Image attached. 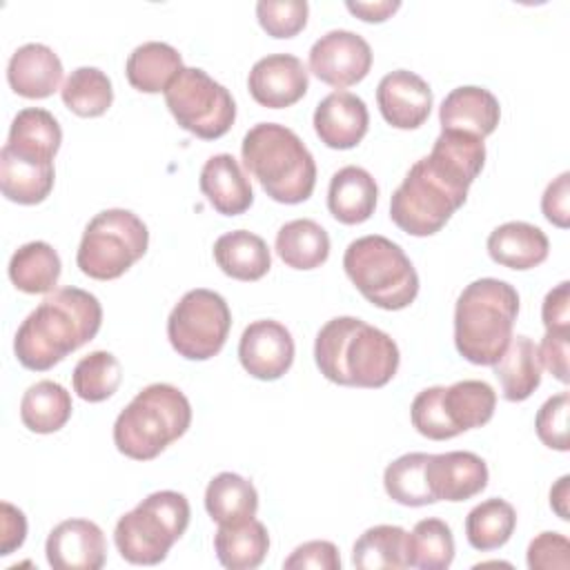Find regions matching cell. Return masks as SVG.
Segmentation results:
<instances>
[{
    "mask_svg": "<svg viewBox=\"0 0 570 570\" xmlns=\"http://www.w3.org/2000/svg\"><path fill=\"white\" fill-rule=\"evenodd\" d=\"M102 325L100 301L80 287L49 292L20 323L13 352L22 367L47 372L67 354L89 343Z\"/></svg>",
    "mask_w": 570,
    "mask_h": 570,
    "instance_id": "6da1fadb",
    "label": "cell"
},
{
    "mask_svg": "<svg viewBox=\"0 0 570 570\" xmlns=\"http://www.w3.org/2000/svg\"><path fill=\"white\" fill-rule=\"evenodd\" d=\"M314 361L321 374L336 385L374 390L394 379L401 354L383 330L354 316H336L318 330Z\"/></svg>",
    "mask_w": 570,
    "mask_h": 570,
    "instance_id": "7a4b0ae2",
    "label": "cell"
},
{
    "mask_svg": "<svg viewBox=\"0 0 570 570\" xmlns=\"http://www.w3.org/2000/svg\"><path fill=\"white\" fill-rule=\"evenodd\" d=\"M245 169L261 183L263 191L283 205H296L312 196L316 163L305 142L285 125L258 122L240 142Z\"/></svg>",
    "mask_w": 570,
    "mask_h": 570,
    "instance_id": "3957f363",
    "label": "cell"
},
{
    "mask_svg": "<svg viewBox=\"0 0 570 570\" xmlns=\"http://www.w3.org/2000/svg\"><path fill=\"white\" fill-rule=\"evenodd\" d=\"M519 314L517 289L499 278L463 287L454 305L456 352L474 365H494L505 352Z\"/></svg>",
    "mask_w": 570,
    "mask_h": 570,
    "instance_id": "277c9868",
    "label": "cell"
},
{
    "mask_svg": "<svg viewBox=\"0 0 570 570\" xmlns=\"http://www.w3.org/2000/svg\"><path fill=\"white\" fill-rule=\"evenodd\" d=\"M191 423L187 396L169 383L142 387L114 423V443L134 461H151L178 441Z\"/></svg>",
    "mask_w": 570,
    "mask_h": 570,
    "instance_id": "5b68a950",
    "label": "cell"
},
{
    "mask_svg": "<svg viewBox=\"0 0 570 570\" xmlns=\"http://www.w3.org/2000/svg\"><path fill=\"white\" fill-rule=\"evenodd\" d=\"M352 285L381 309H405L419 294V274L394 240L370 234L352 240L343 254Z\"/></svg>",
    "mask_w": 570,
    "mask_h": 570,
    "instance_id": "8992f818",
    "label": "cell"
},
{
    "mask_svg": "<svg viewBox=\"0 0 570 570\" xmlns=\"http://www.w3.org/2000/svg\"><path fill=\"white\" fill-rule=\"evenodd\" d=\"M189 501L174 490L145 497L134 510L122 514L114 528L120 557L136 566H156L167 559L171 546L189 525Z\"/></svg>",
    "mask_w": 570,
    "mask_h": 570,
    "instance_id": "52a82bcc",
    "label": "cell"
},
{
    "mask_svg": "<svg viewBox=\"0 0 570 570\" xmlns=\"http://www.w3.org/2000/svg\"><path fill=\"white\" fill-rule=\"evenodd\" d=\"M468 187L448 176L428 156L416 160L390 198L392 223L410 236H432L463 207Z\"/></svg>",
    "mask_w": 570,
    "mask_h": 570,
    "instance_id": "ba28073f",
    "label": "cell"
},
{
    "mask_svg": "<svg viewBox=\"0 0 570 570\" xmlns=\"http://www.w3.org/2000/svg\"><path fill=\"white\" fill-rule=\"evenodd\" d=\"M147 245V225L134 212L111 207L87 223L76 265L89 278L114 281L145 256Z\"/></svg>",
    "mask_w": 570,
    "mask_h": 570,
    "instance_id": "9c48e42d",
    "label": "cell"
},
{
    "mask_svg": "<svg viewBox=\"0 0 570 570\" xmlns=\"http://www.w3.org/2000/svg\"><path fill=\"white\" fill-rule=\"evenodd\" d=\"M165 102L178 127L203 140L225 136L236 120L232 94L198 67H183L165 89Z\"/></svg>",
    "mask_w": 570,
    "mask_h": 570,
    "instance_id": "30bf717a",
    "label": "cell"
},
{
    "mask_svg": "<svg viewBox=\"0 0 570 570\" xmlns=\"http://www.w3.org/2000/svg\"><path fill=\"white\" fill-rule=\"evenodd\" d=\"M229 327L227 301L214 289L196 287L174 305L167 318V338L183 358L207 361L223 350Z\"/></svg>",
    "mask_w": 570,
    "mask_h": 570,
    "instance_id": "8fae6325",
    "label": "cell"
},
{
    "mask_svg": "<svg viewBox=\"0 0 570 570\" xmlns=\"http://www.w3.org/2000/svg\"><path fill=\"white\" fill-rule=\"evenodd\" d=\"M307 62L321 82L343 89L361 82L370 73L372 49L363 36L347 29H332L312 45Z\"/></svg>",
    "mask_w": 570,
    "mask_h": 570,
    "instance_id": "7c38bea8",
    "label": "cell"
},
{
    "mask_svg": "<svg viewBox=\"0 0 570 570\" xmlns=\"http://www.w3.org/2000/svg\"><path fill=\"white\" fill-rule=\"evenodd\" d=\"M238 361L249 376L258 381H276L294 363V338L278 321H254L240 334Z\"/></svg>",
    "mask_w": 570,
    "mask_h": 570,
    "instance_id": "4fadbf2b",
    "label": "cell"
},
{
    "mask_svg": "<svg viewBox=\"0 0 570 570\" xmlns=\"http://www.w3.org/2000/svg\"><path fill=\"white\" fill-rule=\"evenodd\" d=\"M307 69L292 53H269L256 60L247 76L252 98L267 109L292 107L307 94Z\"/></svg>",
    "mask_w": 570,
    "mask_h": 570,
    "instance_id": "5bb4252c",
    "label": "cell"
},
{
    "mask_svg": "<svg viewBox=\"0 0 570 570\" xmlns=\"http://www.w3.org/2000/svg\"><path fill=\"white\" fill-rule=\"evenodd\" d=\"M45 554L53 570H100L107 561L105 534L89 519H67L49 532Z\"/></svg>",
    "mask_w": 570,
    "mask_h": 570,
    "instance_id": "9a60e30c",
    "label": "cell"
},
{
    "mask_svg": "<svg viewBox=\"0 0 570 570\" xmlns=\"http://www.w3.org/2000/svg\"><path fill=\"white\" fill-rule=\"evenodd\" d=\"M376 105L387 125L396 129L421 127L432 111L430 85L410 69H396L381 78Z\"/></svg>",
    "mask_w": 570,
    "mask_h": 570,
    "instance_id": "2e32d148",
    "label": "cell"
},
{
    "mask_svg": "<svg viewBox=\"0 0 570 570\" xmlns=\"http://www.w3.org/2000/svg\"><path fill=\"white\" fill-rule=\"evenodd\" d=\"M430 492L436 501H468L488 485L485 461L465 450L430 454L425 465Z\"/></svg>",
    "mask_w": 570,
    "mask_h": 570,
    "instance_id": "e0dca14e",
    "label": "cell"
},
{
    "mask_svg": "<svg viewBox=\"0 0 570 570\" xmlns=\"http://www.w3.org/2000/svg\"><path fill=\"white\" fill-rule=\"evenodd\" d=\"M367 127V105L352 91H332L314 109V131L330 149L356 147Z\"/></svg>",
    "mask_w": 570,
    "mask_h": 570,
    "instance_id": "ac0fdd59",
    "label": "cell"
},
{
    "mask_svg": "<svg viewBox=\"0 0 570 570\" xmlns=\"http://www.w3.org/2000/svg\"><path fill=\"white\" fill-rule=\"evenodd\" d=\"M499 120L501 107L497 96L476 85L452 89L439 107L441 131H461L483 140L497 129Z\"/></svg>",
    "mask_w": 570,
    "mask_h": 570,
    "instance_id": "d6986e66",
    "label": "cell"
},
{
    "mask_svg": "<svg viewBox=\"0 0 570 570\" xmlns=\"http://www.w3.org/2000/svg\"><path fill=\"white\" fill-rule=\"evenodd\" d=\"M7 80L22 98H49L60 87L62 62L51 47L42 42H27L11 53Z\"/></svg>",
    "mask_w": 570,
    "mask_h": 570,
    "instance_id": "ffe728a7",
    "label": "cell"
},
{
    "mask_svg": "<svg viewBox=\"0 0 570 570\" xmlns=\"http://www.w3.org/2000/svg\"><path fill=\"white\" fill-rule=\"evenodd\" d=\"M60 142L62 129L53 114L40 107H27L13 116L2 149L29 163L53 165Z\"/></svg>",
    "mask_w": 570,
    "mask_h": 570,
    "instance_id": "44dd1931",
    "label": "cell"
},
{
    "mask_svg": "<svg viewBox=\"0 0 570 570\" xmlns=\"http://www.w3.org/2000/svg\"><path fill=\"white\" fill-rule=\"evenodd\" d=\"M207 203L223 216L245 214L254 203V189L232 154L207 158L198 178Z\"/></svg>",
    "mask_w": 570,
    "mask_h": 570,
    "instance_id": "7402d4cb",
    "label": "cell"
},
{
    "mask_svg": "<svg viewBox=\"0 0 570 570\" xmlns=\"http://www.w3.org/2000/svg\"><path fill=\"white\" fill-rule=\"evenodd\" d=\"M485 245L494 263L521 272L541 265L550 252V240L543 229L525 220H510L494 227Z\"/></svg>",
    "mask_w": 570,
    "mask_h": 570,
    "instance_id": "603a6c76",
    "label": "cell"
},
{
    "mask_svg": "<svg viewBox=\"0 0 570 570\" xmlns=\"http://www.w3.org/2000/svg\"><path fill=\"white\" fill-rule=\"evenodd\" d=\"M379 200V187L374 176L356 165L341 167L327 189V209L343 225L365 223Z\"/></svg>",
    "mask_w": 570,
    "mask_h": 570,
    "instance_id": "cb8c5ba5",
    "label": "cell"
},
{
    "mask_svg": "<svg viewBox=\"0 0 570 570\" xmlns=\"http://www.w3.org/2000/svg\"><path fill=\"white\" fill-rule=\"evenodd\" d=\"M492 367L505 401H525L541 385L543 365L539 358V347L530 336H512L505 352Z\"/></svg>",
    "mask_w": 570,
    "mask_h": 570,
    "instance_id": "d4e9b609",
    "label": "cell"
},
{
    "mask_svg": "<svg viewBox=\"0 0 570 570\" xmlns=\"http://www.w3.org/2000/svg\"><path fill=\"white\" fill-rule=\"evenodd\" d=\"M214 261L223 274L236 281H261L272 267L267 243L247 229H234L216 238Z\"/></svg>",
    "mask_w": 570,
    "mask_h": 570,
    "instance_id": "484cf974",
    "label": "cell"
},
{
    "mask_svg": "<svg viewBox=\"0 0 570 570\" xmlns=\"http://www.w3.org/2000/svg\"><path fill=\"white\" fill-rule=\"evenodd\" d=\"M205 510L218 525H236L256 517L258 492L249 479L220 472L207 483Z\"/></svg>",
    "mask_w": 570,
    "mask_h": 570,
    "instance_id": "4316f807",
    "label": "cell"
},
{
    "mask_svg": "<svg viewBox=\"0 0 570 570\" xmlns=\"http://www.w3.org/2000/svg\"><path fill=\"white\" fill-rule=\"evenodd\" d=\"M180 71H183L180 53L171 45L158 42V40L138 45L129 53L125 65L129 85L142 94L165 91Z\"/></svg>",
    "mask_w": 570,
    "mask_h": 570,
    "instance_id": "83f0119b",
    "label": "cell"
},
{
    "mask_svg": "<svg viewBox=\"0 0 570 570\" xmlns=\"http://www.w3.org/2000/svg\"><path fill=\"white\" fill-rule=\"evenodd\" d=\"M441 403L445 419L450 421L454 432L461 434L481 428L492 419L497 407V392L485 381L465 379L452 383L450 387H443Z\"/></svg>",
    "mask_w": 570,
    "mask_h": 570,
    "instance_id": "f1b7e54d",
    "label": "cell"
},
{
    "mask_svg": "<svg viewBox=\"0 0 570 570\" xmlns=\"http://www.w3.org/2000/svg\"><path fill=\"white\" fill-rule=\"evenodd\" d=\"M269 550L267 528L256 521H243L236 525H218L214 534V552L220 566L229 570L258 568Z\"/></svg>",
    "mask_w": 570,
    "mask_h": 570,
    "instance_id": "f546056e",
    "label": "cell"
},
{
    "mask_svg": "<svg viewBox=\"0 0 570 570\" xmlns=\"http://www.w3.org/2000/svg\"><path fill=\"white\" fill-rule=\"evenodd\" d=\"M276 254L292 269H316L330 256V236L312 218H296L276 232Z\"/></svg>",
    "mask_w": 570,
    "mask_h": 570,
    "instance_id": "4dcf8cb0",
    "label": "cell"
},
{
    "mask_svg": "<svg viewBox=\"0 0 570 570\" xmlns=\"http://www.w3.org/2000/svg\"><path fill=\"white\" fill-rule=\"evenodd\" d=\"M62 272L58 252L45 240H31L18 247L9 261V278L24 294L53 292Z\"/></svg>",
    "mask_w": 570,
    "mask_h": 570,
    "instance_id": "1f68e13d",
    "label": "cell"
},
{
    "mask_svg": "<svg viewBox=\"0 0 570 570\" xmlns=\"http://www.w3.org/2000/svg\"><path fill=\"white\" fill-rule=\"evenodd\" d=\"M71 396L56 381H38L27 387L20 401V421L36 434H53L71 419Z\"/></svg>",
    "mask_w": 570,
    "mask_h": 570,
    "instance_id": "d6a6232c",
    "label": "cell"
},
{
    "mask_svg": "<svg viewBox=\"0 0 570 570\" xmlns=\"http://www.w3.org/2000/svg\"><path fill=\"white\" fill-rule=\"evenodd\" d=\"M53 180V165L29 163L7 149L0 151V189L7 200L18 205H38L51 194Z\"/></svg>",
    "mask_w": 570,
    "mask_h": 570,
    "instance_id": "836d02e7",
    "label": "cell"
},
{
    "mask_svg": "<svg viewBox=\"0 0 570 570\" xmlns=\"http://www.w3.org/2000/svg\"><path fill=\"white\" fill-rule=\"evenodd\" d=\"M443 171L470 187L485 165V142L461 131H441L428 154Z\"/></svg>",
    "mask_w": 570,
    "mask_h": 570,
    "instance_id": "e575fe53",
    "label": "cell"
},
{
    "mask_svg": "<svg viewBox=\"0 0 570 570\" xmlns=\"http://www.w3.org/2000/svg\"><path fill=\"white\" fill-rule=\"evenodd\" d=\"M517 528V512L505 499H485L465 517L468 543L479 552L505 546Z\"/></svg>",
    "mask_w": 570,
    "mask_h": 570,
    "instance_id": "d590c367",
    "label": "cell"
},
{
    "mask_svg": "<svg viewBox=\"0 0 570 570\" xmlns=\"http://www.w3.org/2000/svg\"><path fill=\"white\" fill-rule=\"evenodd\" d=\"M405 539L407 532L401 525H372L354 541L352 566L358 570L407 568Z\"/></svg>",
    "mask_w": 570,
    "mask_h": 570,
    "instance_id": "8d00e7d4",
    "label": "cell"
},
{
    "mask_svg": "<svg viewBox=\"0 0 570 570\" xmlns=\"http://www.w3.org/2000/svg\"><path fill=\"white\" fill-rule=\"evenodd\" d=\"M407 568L445 570L454 559V537L445 521L421 519L405 539Z\"/></svg>",
    "mask_w": 570,
    "mask_h": 570,
    "instance_id": "74e56055",
    "label": "cell"
},
{
    "mask_svg": "<svg viewBox=\"0 0 570 570\" xmlns=\"http://www.w3.org/2000/svg\"><path fill=\"white\" fill-rule=\"evenodd\" d=\"M430 454L425 452H407L394 459L383 472V488L387 497L407 508H421L436 503L434 494L430 492L425 465Z\"/></svg>",
    "mask_w": 570,
    "mask_h": 570,
    "instance_id": "f35d334b",
    "label": "cell"
},
{
    "mask_svg": "<svg viewBox=\"0 0 570 570\" xmlns=\"http://www.w3.org/2000/svg\"><path fill=\"white\" fill-rule=\"evenodd\" d=\"M62 102L80 118H98L114 102L111 80L98 67L73 69L60 89Z\"/></svg>",
    "mask_w": 570,
    "mask_h": 570,
    "instance_id": "ab89813d",
    "label": "cell"
},
{
    "mask_svg": "<svg viewBox=\"0 0 570 570\" xmlns=\"http://www.w3.org/2000/svg\"><path fill=\"white\" fill-rule=\"evenodd\" d=\"M120 381H122L120 361L107 350H96L82 356L76 363L71 374L73 392L89 403H100L114 396Z\"/></svg>",
    "mask_w": 570,
    "mask_h": 570,
    "instance_id": "60d3db41",
    "label": "cell"
},
{
    "mask_svg": "<svg viewBox=\"0 0 570 570\" xmlns=\"http://www.w3.org/2000/svg\"><path fill=\"white\" fill-rule=\"evenodd\" d=\"M309 4L305 0H261L256 4L258 24L272 38H294L307 24Z\"/></svg>",
    "mask_w": 570,
    "mask_h": 570,
    "instance_id": "b9f144b4",
    "label": "cell"
},
{
    "mask_svg": "<svg viewBox=\"0 0 570 570\" xmlns=\"http://www.w3.org/2000/svg\"><path fill=\"white\" fill-rule=\"evenodd\" d=\"M441 394H443V385H432L421 390L410 407V419L414 430L432 441H445V439H454L459 436L454 432V428L450 425V421L445 419L443 412V403H441Z\"/></svg>",
    "mask_w": 570,
    "mask_h": 570,
    "instance_id": "7bdbcfd3",
    "label": "cell"
},
{
    "mask_svg": "<svg viewBox=\"0 0 570 570\" xmlns=\"http://www.w3.org/2000/svg\"><path fill=\"white\" fill-rule=\"evenodd\" d=\"M568 410H570V396L568 392H559L550 396L537 412L534 430L543 445L550 450L568 452Z\"/></svg>",
    "mask_w": 570,
    "mask_h": 570,
    "instance_id": "ee69618b",
    "label": "cell"
},
{
    "mask_svg": "<svg viewBox=\"0 0 570 570\" xmlns=\"http://www.w3.org/2000/svg\"><path fill=\"white\" fill-rule=\"evenodd\" d=\"M528 568L532 570H568L570 541L561 532H541L528 546Z\"/></svg>",
    "mask_w": 570,
    "mask_h": 570,
    "instance_id": "f6af8a7d",
    "label": "cell"
},
{
    "mask_svg": "<svg viewBox=\"0 0 570 570\" xmlns=\"http://www.w3.org/2000/svg\"><path fill=\"white\" fill-rule=\"evenodd\" d=\"M285 570H341V554L332 541H305L283 561Z\"/></svg>",
    "mask_w": 570,
    "mask_h": 570,
    "instance_id": "bcb514c9",
    "label": "cell"
},
{
    "mask_svg": "<svg viewBox=\"0 0 570 570\" xmlns=\"http://www.w3.org/2000/svg\"><path fill=\"white\" fill-rule=\"evenodd\" d=\"M570 174L561 171L552 183H548L541 196V212L546 220L566 229L570 225Z\"/></svg>",
    "mask_w": 570,
    "mask_h": 570,
    "instance_id": "7dc6e473",
    "label": "cell"
},
{
    "mask_svg": "<svg viewBox=\"0 0 570 570\" xmlns=\"http://www.w3.org/2000/svg\"><path fill=\"white\" fill-rule=\"evenodd\" d=\"M541 318L546 332H561L570 334V283L561 281L552 287L541 305Z\"/></svg>",
    "mask_w": 570,
    "mask_h": 570,
    "instance_id": "c3c4849f",
    "label": "cell"
},
{
    "mask_svg": "<svg viewBox=\"0 0 570 570\" xmlns=\"http://www.w3.org/2000/svg\"><path fill=\"white\" fill-rule=\"evenodd\" d=\"M570 334L561 332H546L539 347L541 365L561 383H568V338Z\"/></svg>",
    "mask_w": 570,
    "mask_h": 570,
    "instance_id": "681fc988",
    "label": "cell"
},
{
    "mask_svg": "<svg viewBox=\"0 0 570 570\" xmlns=\"http://www.w3.org/2000/svg\"><path fill=\"white\" fill-rule=\"evenodd\" d=\"M24 537H27V519H24L22 510L11 505L9 501H2V546H0V554L2 557L11 554L16 548H20L24 543Z\"/></svg>",
    "mask_w": 570,
    "mask_h": 570,
    "instance_id": "f907efd6",
    "label": "cell"
},
{
    "mask_svg": "<svg viewBox=\"0 0 570 570\" xmlns=\"http://www.w3.org/2000/svg\"><path fill=\"white\" fill-rule=\"evenodd\" d=\"M345 7L350 13H354L363 22H385L401 9V2L399 0H374V2L347 0Z\"/></svg>",
    "mask_w": 570,
    "mask_h": 570,
    "instance_id": "816d5d0a",
    "label": "cell"
},
{
    "mask_svg": "<svg viewBox=\"0 0 570 570\" xmlns=\"http://www.w3.org/2000/svg\"><path fill=\"white\" fill-rule=\"evenodd\" d=\"M570 476L563 474L550 490V508L559 514V519L568 521L570 512H568V497H570Z\"/></svg>",
    "mask_w": 570,
    "mask_h": 570,
    "instance_id": "f5cc1de1",
    "label": "cell"
}]
</instances>
